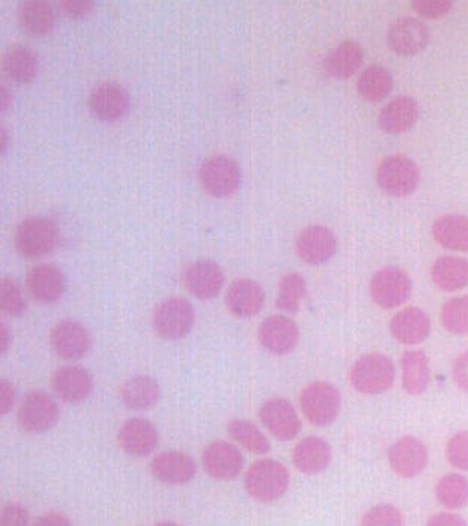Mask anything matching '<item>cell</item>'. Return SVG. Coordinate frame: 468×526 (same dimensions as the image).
Returning <instances> with one entry per match:
<instances>
[{"label":"cell","mask_w":468,"mask_h":526,"mask_svg":"<svg viewBox=\"0 0 468 526\" xmlns=\"http://www.w3.org/2000/svg\"><path fill=\"white\" fill-rule=\"evenodd\" d=\"M289 486V472L282 463L273 459H262L247 469L244 487L253 499L273 502L285 495Z\"/></svg>","instance_id":"cell-1"},{"label":"cell","mask_w":468,"mask_h":526,"mask_svg":"<svg viewBox=\"0 0 468 526\" xmlns=\"http://www.w3.org/2000/svg\"><path fill=\"white\" fill-rule=\"evenodd\" d=\"M59 242V229L55 221L46 217H31L19 224L16 248L23 257L38 259L55 250Z\"/></svg>","instance_id":"cell-2"},{"label":"cell","mask_w":468,"mask_h":526,"mask_svg":"<svg viewBox=\"0 0 468 526\" xmlns=\"http://www.w3.org/2000/svg\"><path fill=\"white\" fill-rule=\"evenodd\" d=\"M152 325L162 339H184L195 325V309L184 298H168L155 307Z\"/></svg>","instance_id":"cell-3"},{"label":"cell","mask_w":468,"mask_h":526,"mask_svg":"<svg viewBox=\"0 0 468 526\" xmlns=\"http://www.w3.org/2000/svg\"><path fill=\"white\" fill-rule=\"evenodd\" d=\"M377 182L381 190L389 196H410L419 187L420 170L410 158L392 155L384 158L378 166Z\"/></svg>","instance_id":"cell-4"},{"label":"cell","mask_w":468,"mask_h":526,"mask_svg":"<svg viewBox=\"0 0 468 526\" xmlns=\"http://www.w3.org/2000/svg\"><path fill=\"white\" fill-rule=\"evenodd\" d=\"M300 406L310 424L329 426L341 411V394L329 382H314L301 393Z\"/></svg>","instance_id":"cell-5"},{"label":"cell","mask_w":468,"mask_h":526,"mask_svg":"<svg viewBox=\"0 0 468 526\" xmlns=\"http://www.w3.org/2000/svg\"><path fill=\"white\" fill-rule=\"evenodd\" d=\"M395 381V366L381 354L360 357L351 369V384L363 394H380L389 390Z\"/></svg>","instance_id":"cell-6"},{"label":"cell","mask_w":468,"mask_h":526,"mask_svg":"<svg viewBox=\"0 0 468 526\" xmlns=\"http://www.w3.org/2000/svg\"><path fill=\"white\" fill-rule=\"evenodd\" d=\"M199 181L210 196L225 199L240 187V167L226 155H214L202 163Z\"/></svg>","instance_id":"cell-7"},{"label":"cell","mask_w":468,"mask_h":526,"mask_svg":"<svg viewBox=\"0 0 468 526\" xmlns=\"http://www.w3.org/2000/svg\"><path fill=\"white\" fill-rule=\"evenodd\" d=\"M59 408L55 400L44 391H29L17 411L19 426L31 435L47 432L58 423Z\"/></svg>","instance_id":"cell-8"},{"label":"cell","mask_w":468,"mask_h":526,"mask_svg":"<svg viewBox=\"0 0 468 526\" xmlns=\"http://www.w3.org/2000/svg\"><path fill=\"white\" fill-rule=\"evenodd\" d=\"M411 279L401 268L387 267L378 271L371 282L372 300L381 309L402 306L411 295Z\"/></svg>","instance_id":"cell-9"},{"label":"cell","mask_w":468,"mask_h":526,"mask_svg":"<svg viewBox=\"0 0 468 526\" xmlns=\"http://www.w3.org/2000/svg\"><path fill=\"white\" fill-rule=\"evenodd\" d=\"M259 420L279 441H291L301 430V421L294 406L282 397H274L262 403Z\"/></svg>","instance_id":"cell-10"},{"label":"cell","mask_w":468,"mask_h":526,"mask_svg":"<svg viewBox=\"0 0 468 526\" xmlns=\"http://www.w3.org/2000/svg\"><path fill=\"white\" fill-rule=\"evenodd\" d=\"M202 465L205 472L216 480H234L243 471V454L229 442H211L202 454Z\"/></svg>","instance_id":"cell-11"},{"label":"cell","mask_w":468,"mask_h":526,"mask_svg":"<svg viewBox=\"0 0 468 526\" xmlns=\"http://www.w3.org/2000/svg\"><path fill=\"white\" fill-rule=\"evenodd\" d=\"M338 248L335 233L326 226H309L298 235L295 250L303 262L321 265L332 259Z\"/></svg>","instance_id":"cell-12"},{"label":"cell","mask_w":468,"mask_h":526,"mask_svg":"<svg viewBox=\"0 0 468 526\" xmlns=\"http://www.w3.org/2000/svg\"><path fill=\"white\" fill-rule=\"evenodd\" d=\"M152 475L168 486H183L195 478L198 466L193 457L183 451H163L152 459Z\"/></svg>","instance_id":"cell-13"},{"label":"cell","mask_w":468,"mask_h":526,"mask_svg":"<svg viewBox=\"0 0 468 526\" xmlns=\"http://www.w3.org/2000/svg\"><path fill=\"white\" fill-rule=\"evenodd\" d=\"M50 345L59 357L76 361L88 354L91 349V336L79 322L61 321L50 334Z\"/></svg>","instance_id":"cell-14"},{"label":"cell","mask_w":468,"mask_h":526,"mask_svg":"<svg viewBox=\"0 0 468 526\" xmlns=\"http://www.w3.org/2000/svg\"><path fill=\"white\" fill-rule=\"evenodd\" d=\"M261 345L271 354L285 355L294 351L300 340V331L292 319L282 315L270 316L258 330Z\"/></svg>","instance_id":"cell-15"},{"label":"cell","mask_w":468,"mask_h":526,"mask_svg":"<svg viewBox=\"0 0 468 526\" xmlns=\"http://www.w3.org/2000/svg\"><path fill=\"white\" fill-rule=\"evenodd\" d=\"M130 107L128 92L118 83L106 82L92 89L89 109L104 122H115L127 115Z\"/></svg>","instance_id":"cell-16"},{"label":"cell","mask_w":468,"mask_h":526,"mask_svg":"<svg viewBox=\"0 0 468 526\" xmlns=\"http://www.w3.org/2000/svg\"><path fill=\"white\" fill-rule=\"evenodd\" d=\"M225 276L222 268L213 260L193 262L184 273V285L193 297L213 300L222 291Z\"/></svg>","instance_id":"cell-17"},{"label":"cell","mask_w":468,"mask_h":526,"mask_svg":"<svg viewBox=\"0 0 468 526\" xmlns=\"http://www.w3.org/2000/svg\"><path fill=\"white\" fill-rule=\"evenodd\" d=\"M159 441V432L146 418H131L122 424L118 432L119 447L134 457L149 456Z\"/></svg>","instance_id":"cell-18"},{"label":"cell","mask_w":468,"mask_h":526,"mask_svg":"<svg viewBox=\"0 0 468 526\" xmlns=\"http://www.w3.org/2000/svg\"><path fill=\"white\" fill-rule=\"evenodd\" d=\"M389 463L399 477L413 478L428 465V450L419 439L405 436L390 447Z\"/></svg>","instance_id":"cell-19"},{"label":"cell","mask_w":468,"mask_h":526,"mask_svg":"<svg viewBox=\"0 0 468 526\" xmlns=\"http://www.w3.org/2000/svg\"><path fill=\"white\" fill-rule=\"evenodd\" d=\"M429 34L419 20L405 17L396 20L387 32V43L393 52L401 56H414L428 46Z\"/></svg>","instance_id":"cell-20"},{"label":"cell","mask_w":468,"mask_h":526,"mask_svg":"<svg viewBox=\"0 0 468 526\" xmlns=\"http://www.w3.org/2000/svg\"><path fill=\"white\" fill-rule=\"evenodd\" d=\"M26 288L37 303H58L65 292V277L55 265L43 263L29 271Z\"/></svg>","instance_id":"cell-21"},{"label":"cell","mask_w":468,"mask_h":526,"mask_svg":"<svg viewBox=\"0 0 468 526\" xmlns=\"http://www.w3.org/2000/svg\"><path fill=\"white\" fill-rule=\"evenodd\" d=\"M53 393L67 403H80L92 393L94 381L88 370L80 366L59 367L52 376Z\"/></svg>","instance_id":"cell-22"},{"label":"cell","mask_w":468,"mask_h":526,"mask_svg":"<svg viewBox=\"0 0 468 526\" xmlns=\"http://www.w3.org/2000/svg\"><path fill=\"white\" fill-rule=\"evenodd\" d=\"M226 307L238 318H252L261 312L265 303L264 289L250 279H238L226 292Z\"/></svg>","instance_id":"cell-23"},{"label":"cell","mask_w":468,"mask_h":526,"mask_svg":"<svg viewBox=\"0 0 468 526\" xmlns=\"http://www.w3.org/2000/svg\"><path fill=\"white\" fill-rule=\"evenodd\" d=\"M162 397L159 382L151 376L136 375L128 378L119 388V399L133 411L154 408Z\"/></svg>","instance_id":"cell-24"},{"label":"cell","mask_w":468,"mask_h":526,"mask_svg":"<svg viewBox=\"0 0 468 526\" xmlns=\"http://www.w3.org/2000/svg\"><path fill=\"white\" fill-rule=\"evenodd\" d=\"M292 462L303 474H320L332 462V448L324 439L309 436L298 442L292 451Z\"/></svg>","instance_id":"cell-25"},{"label":"cell","mask_w":468,"mask_h":526,"mask_svg":"<svg viewBox=\"0 0 468 526\" xmlns=\"http://www.w3.org/2000/svg\"><path fill=\"white\" fill-rule=\"evenodd\" d=\"M431 322L423 310L408 307L396 313L390 322V331L398 342L404 345H419L429 336Z\"/></svg>","instance_id":"cell-26"},{"label":"cell","mask_w":468,"mask_h":526,"mask_svg":"<svg viewBox=\"0 0 468 526\" xmlns=\"http://www.w3.org/2000/svg\"><path fill=\"white\" fill-rule=\"evenodd\" d=\"M417 119H419V106L416 101L402 95L393 98L387 106L383 107L378 116V124L386 133L401 134L413 128Z\"/></svg>","instance_id":"cell-27"},{"label":"cell","mask_w":468,"mask_h":526,"mask_svg":"<svg viewBox=\"0 0 468 526\" xmlns=\"http://www.w3.org/2000/svg\"><path fill=\"white\" fill-rule=\"evenodd\" d=\"M432 235L441 247L453 251H468V218L450 214L437 218Z\"/></svg>","instance_id":"cell-28"},{"label":"cell","mask_w":468,"mask_h":526,"mask_svg":"<svg viewBox=\"0 0 468 526\" xmlns=\"http://www.w3.org/2000/svg\"><path fill=\"white\" fill-rule=\"evenodd\" d=\"M432 280L441 291L455 292L468 286V260L462 257H440L432 267Z\"/></svg>","instance_id":"cell-29"},{"label":"cell","mask_w":468,"mask_h":526,"mask_svg":"<svg viewBox=\"0 0 468 526\" xmlns=\"http://www.w3.org/2000/svg\"><path fill=\"white\" fill-rule=\"evenodd\" d=\"M363 64V49L353 41H345L326 58L324 68L333 79H350Z\"/></svg>","instance_id":"cell-30"},{"label":"cell","mask_w":468,"mask_h":526,"mask_svg":"<svg viewBox=\"0 0 468 526\" xmlns=\"http://www.w3.org/2000/svg\"><path fill=\"white\" fill-rule=\"evenodd\" d=\"M402 385L411 396L425 393L429 385L428 357L422 351H407L402 357Z\"/></svg>","instance_id":"cell-31"},{"label":"cell","mask_w":468,"mask_h":526,"mask_svg":"<svg viewBox=\"0 0 468 526\" xmlns=\"http://www.w3.org/2000/svg\"><path fill=\"white\" fill-rule=\"evenodd\" d=\"M40 62L37 53L25 46H13L5 52L4 70L19 83H31L37 77Z\"/></svg>","instance_id":"cell-32"},{"label":"cell","mask_w":468,"mask_h":526,"mask_svg":"<svg viewBox=\"0 0 468 526\" xmlns=\"http://www.w3.org/2000/svg\"><path fill=\"white\" fill-rule=\"evenodd\" d=\"M19 20L28 34L43 37L52 31L55 14L46 0H28L20 7Z\"/></svg>","instance_id":"cell-33"},{"label":"cell","mask_w":468,"mask_h":526,"mask_svg":"<svg viewBox=\"0 0 468 526\" xmlns=\"http://www.w3.org/2000/svg\"><path fill=\"white\" fill-rule=\"evenodd\" d=\"M228 433L234 442L256 456H264L271 450L267 436L252 421L235 418L228 423Z\"/></svg>","instance_id":"cell-34"},{"label":"cell","mask_w":468,"mask_h":526,"mask_svg":"<svg viewBox=\"0 0 468 526\" xmlns=\"http://www.w3.org/2000/svg\"><path fill=\"white\" fill-rule=\"evenodd\" d=\"M392 74L383 67H369L357 82L360 97L372 103L383 101L392 92Z\"/></svg>","instance_id":"cell-35"},{"label":"cell","mask_w":468,"mask_h":526,"mask_svg":"<svg viewBox=\"0 0 468 526\" xmlns=\"http://www.w3.org/2000/svg\"><path fill=\"white\" fill-rule=\"evenodd\" d=\"M435 495L450 510L464 507L468 504V480L464 475H444L435 487Z\"/></svg>","instance_id":"cell-36"},{"label":"cell","mask_w":468,"mask_h":526,"mask_svg":"<svg viewBox=\"0 0 468 526\" xmlns=\"http://www.w3.org/2000/svg\"><path fill=\"white\" fill-rule=\"evenodd\" d=\"M306 295V282L297 273H289L280 280L276 306L282 312L295 313L300 309L301 300Z\"/></svg>","instance_id":"cell-37"},{"label":"cell","mask_w":468,"mask_h":526,"mask_svg":"<svg viewBox=\"0 0 468 526\" xmlns=\"http://www.w3.org/2000/svg\"><path fill=\"white\" fill-rule=\"evenodd\" d=\"M441 322L450 334L467 336L468 334V295L447 301L441 310Z\"/></svg>","instance_id":"cell-38"},{"label":"cell","mask_w":468,"mask_h":526,"mask_svg":"<svg viewBox=\"0 0 468 526\" xmlns=\"http://www.w3.org/2000/svg\"><path fill=\"white\" fill-rule=\"evenodd\" d=\"M0 306H2V312L11 318H17L25 313L26 301L22 289L19 283L11 277H5L0 285Z\"/></svg>","instance_id":"cell-39"},{"label":"cell","mask_w":468,"mask_h":526,"mask_svg":"<svg viewBox=\"0 0 468 526\" xmlns=\"http://www.w3.org/2000/svg\"><path fill=\"white\" fill-rule=\"evenodd\" d=\"M362 526H404V519L393 505H378L365 514Z\"/></svg>","instance_id":"cell-40"},{"label":"cell","mask_w":468,"mask_h":526,"mask_svg":"<svg viewBox=\"0 0 468 526\" xmlns=\"http://www.w3.org/2000/svg\"><path fill=\"white\" fill-rule=\"evenodd\" d=\"M446 457L450 465L468 471V430L456 433L446 447Z\"/></svg>","instance_id":"cell-41"},{"label":"cell","mask_w":468,"mask_h":526,"mask_svg":"<svg viewBox=\"0 0 468 526\" xmlns=\"http://www.w3.org/2000/svg\"><path fill=\"white\" fill-rule=\"evenodd\" d=\"M411 5L416 13L426 19H441L452 10V2L449 0H414Z\"/></svg>","instance_id":"cell-42"},{"label":"cell","mask_w":468,"mask_h":526,"mask_svg":"<svg viewBox=\"0 0 468 526\" xmlns=\"http://www.w3.org/2000/svg\"><path fill=\"white\" fill-rule=\"evenodd\" d=\"M0 526H29V511L22 504L5 505Z\"/></svg>","instance_id":"cell-43"},{"label":"cell","mask_w":468,"mask_h":526,"mask_svg":"<svg viewBox=\"0 0 468 526\" xmlns=\"http://www.w3.org/2000/svg\"><path fill=\"white\" fill-rule=\"evenodd\" d=\"M58 5L62 13L67 14V16L73 17V19H82V17L91 14L95 4L92 0H61Z\"/></svg>","instance_id":"cell-44"},{"label":"cell","mask_w":468,"mask_h":526,"mask_svg":"<svg viewBox=\"0 0 468 526\" xmlns=\"http://www.w3.org/2000/svg\"><path fill=\"white\" fill-rule=\"evenodd\" d=\"M453 379L461 390L468 391V352L459 355L453 363Z\"/></svg>","instance_id":"cell-45"},{"label":"cell","mask_w":468,"mask_h":526,"mask_svg":"<svg viewBox=\"0 0 468 526\" xmlns=\"http://www.w3.org/2000/svg\"><path fill=\"white\" fill-rule=\"evenodd\" d=\"M16 388L11 384L10 381L0 382V409H2V415L8 414L11 409L16 405Z\"/></svg>","instance_id":"cell-46"},{"label":"cell","mask_w":468,"mask_h":526,"mask_svg":"<svg viewBox=\"0 0 468 526\" xmlns=\"http://www.w3.org/2000/svg\"><path fill=\"white\" fill-rule=\"evenodd\" d=\"M34 526H73V523L61 511H49L38 517Z\"/></svg>","instance_id":"cell-47"},{"label":"cell","mask_w":468,"mask_h":526,"mask_svg":"<svg viewBox=\"0 0 468 526\" xmlns=\"http://www.w3.org/2000/svg\"><path fill=\"white\" fill-rule=\"evenodd\" d=\"M426 526H468L467 522L458 514L438 513L429 519Z\"/></svg>","instance_id":"cell-48"},{"label":"cell","mask_w":468,"mask_h":526,"mask_svg":"<svg viewBox=\"0 0 468 526\" xmlns=\"http://www.w3.org/2000/svg\"><path fill=\"white\" fill-rule=\"evenodd\" d=\"M8 346H10V331L2 325V352H7Z\"/></svg>","instance_id":"cell-49"},{"label":"cell","mask_w":468,"mask_h":526,"mask_svg":"<svg viewBox=\"0 0 468 526\" xmlns=\"http://www.w3.org/2000/svg\"><path fill=\"white\" fill-rule=\"evenodd\" d=\"M11 94L7 89H2V110L7 109L10 106Z\"/></svg>","instance_id":"cell-50"},{"label":"cell","mask_w":468,"mask_h":526,"mask_svg":"<svg viewBox=\"0 0 468 526\" xmlns=\"http://www.w3.org/2000/svg\"><path fill=\"white\" fill-rule=\"evenodd\" d=\"M155 526H180V525L174 522H160V523H157V525Z\"/></svg>","instance_id":"cell-51"}]
</instances>
